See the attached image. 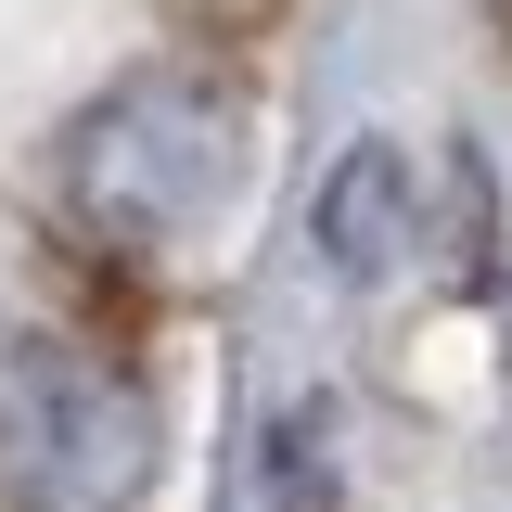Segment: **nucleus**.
Masks as SVG:
<instances>
[{
    "instance_id": "39448f33",
    "label": "nucleus",
    "mask_w": 512,
    "mask_h": 512,
    "mask_svg": "<svg viewBox=\"0 0 512 512\" xmlns=\"http://www.w3.org/2000/svg\"><path fill=\"white\" fill-rule=\"evenodd\" d=\"M423 256L461 282H500V180L474 141H448V167H423Z\"/></svg>"
},
{
    "instance_id": "20e7f679",
    "label": "nucleus",
    "mask_w": 512,
    "mask_h": 512,
    "mask_svg": "<svg viewBox=\"0 0 512 512\" xmlns=\"http://www.w3.org/2000/svg\"><path fill=\"white\" fill-rule=\"evenodd\" d=\"M346 397L333 384H282L256 410V500L269 512H346Z\"/></svg>"
},
{
    "instance_id": "7ed1b4c3",
    "label": "nucleus",
    "mask_w": 512,
    "mask_h": 512,
    "mask_svg": "<svg viewBox=\"0 0 512 512\" xmlns=\"http://www.w3.org/2000/svg\"><path fill=\"white\" fill-rule=\"evenodd\" d=\"M308 256L333 295H384L410 256H423V154L397 128H359L308 192Z\"/></svg>"
},
{
    "instance_id": "f03ea898",
    "label": "nucleus",
    "mask_w": 512,
    "mask_h": 512,
    "mask_svg": "<svg viewBox=\"0 0 512 512\" xmlns=\"http://www.w3.org/2000/svg\"><path fill=\"white\" fill-rule=\"evenodd\" d=\"M154 474H167V423L128 359L77 333L0 346V512H141Z\"/></svg>"
},
{
    "instance_id": "f257e3e1",
    "label": "nucleus",
    "mask_w": 512,
    "mask_h": 512,
    "mask_svg": "<svg viewBox=\"0 0 512 512\" xmlns=\"http://www.w3.org/2000/svg\"><path fill=\"white\" fill-rule=\"evenodd\" d=\"M244 180H256V90L231 64H192V52H154L128 77H103L52 128L64 231L128 256V269H167V256L218 244Z\"/></svg>"
}]
</instances>
